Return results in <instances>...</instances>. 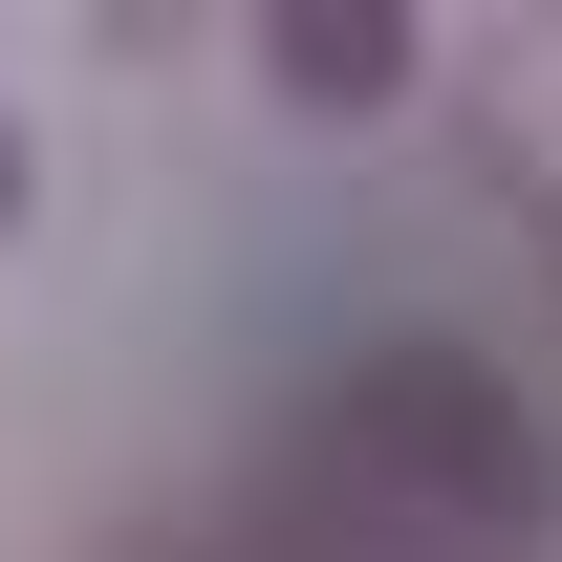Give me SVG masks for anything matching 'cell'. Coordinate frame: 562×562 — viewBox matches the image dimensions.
Listing matches in <instances>:
<instances>
[{
    "label": "cell",
    "instance_id": "6da1fadb",
    "mask_svg": "<svg viewBox=\"0 0 562 562\" xmlns=\"http://www.w3.org/2000/svg\"><path fill=\"white\" fill-rule=\"evenodd\" d=\"M0 216H22V151H0Z\"/></svg>",
    "mask_w": 562,
    "mask_h": 562
}]
</instances>
